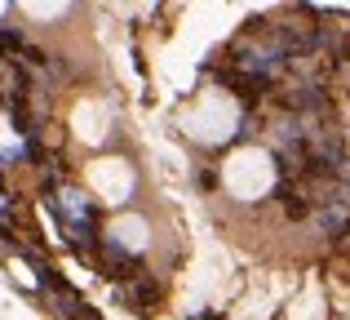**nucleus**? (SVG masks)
Wrapping results in <instances>:
<instances>
[{
    "label": "nucleus",
    "instance_id": "obj_1",
    "mask_svg": "<svg viewBox=\"0 0 350 320\" xmlns=\"http://www.w3.org/2000/svg\"><path fill=\"white\" fill-rule=\"evenodd\" d=\"M120 298H124V303H133V312H151V303H155V289H151V280H137V285L120 289Z\"/></svg>",
    "mask_w": 350,
    "mask_h": 320
}]
</instances>
